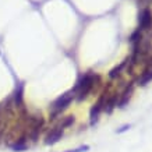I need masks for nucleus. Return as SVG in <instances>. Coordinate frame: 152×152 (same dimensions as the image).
<instances>
[{
  "mask_svg": "<svg viewBox=\"0 0 152 152\" xmlns=\"http://www.w3.org/2000/svg\"><path fill=\"white\" fill-rule=\"evenodd\" d=\"M141 41H142V32H141V29H135L130 37V43L134 46V45H138Z\"/></svg>",
  "mask_w": 152,
  "mask_h": 152,
  "instance_id": "10",
  "label": "nucleus"
},
{
  "mask_svg": "<svg viewBox=\"0 0 152 152\" xmlns=\"http://www.w3.org/2000/svg\"><path fill=\"white\" fill-rule=\"evenodd\" d=\"M127 63H129V59H126L124 61H121L117 67H115L113 70H110V73H109V77H110L112 80H115V78H117L120 75V73H121V70L124 69L126 66H127Z\"/></svg>",
  "mask_w": 152,
  "mask_h": 152,
  "instance_id": "9",
  "label": "nucleus"
},
{
  "mask_svg": "<svg viewBox=\"0 0 152 152\" xmlns=\"http://www.w3.org/2000/svg\"><path fill=\"white\" fill-rule=\"evenodd\" d=\"M74 121H75L74 116H67V117H64V119H63V121H60L59 127H61V129L64 130L66 127H70V126H73Z\"/></svg>",
  "mask_w": 152,
  "mask_h": 152,
  "instance_id": "11",
  "label": "nucleus"
},
{
  "mask_svg": "<svg viewBox=\"0 0 152 152\" xmlns=\"http://www.w3.org/2000/svg\"><path fill=\"white\" fill-rule=\"evenodd\" d=\"M106 98H107V91L105 89V91L102 92V95L99 96L98 102L92 106V109H91V113H89V117H91V124H95V121L98 120V117H99V115H101V112L103 110Z\"/></svg>",
  "mask_w": 152,
  "mask_h": 152,
  "instance_id": "3",
  "label": "nucleus"
},
{
  "mask_svg": "<svg viewBox=\"0 0 152 152\" xmlns=\"http://www.w3.org/2000/svg\"><path fill=\"white\" fill-rule=\"evenodd\" d=\"M117 98H119L117 96V94H113V95H110V96L106 98L105 106H103V110H105L106 113H112L113 109L117 106Z\"/></svg>",
  "mask_w": 152,
  "mask_h": 152,
  "instance_id": "8",
  "label": "nucleus"
},
{
  "mask_svg": "<svg viewBox=\"0 0 152 152\" xmlns=\"http://www.w3.org/2000/svg\"><path fill=\"white\" fill-rule=\"evenodd\" d=\"M149 81H152V57H149L145 61V67H144L142 73L140 74L138 80H137V84L142 87V85H147Z\"/></svg>",
  "mask_w": 152,
  "mask_h": 152,
  "instance_id": "4",
  "label": "nucleus"
},
{
  "mask_svg": "<svg viewBox=\"0 0 152 152\" xmlns=\"http://www.w3.org/2000/svg\"><path fill=\"white\" fill-rule=\"evenodd\" d=\"M96 81H101V77H99L98 74L91 73V71H88V73L84 74L83 77L80 78V81L77 83L75 88H74V92H75L77 101L78 102L84 101V99L91 94V91L94 89Z\"/></svg>",
  "mask_w": 152,
  "mask_h": 152,
  "instance_id": "1",
  "label": "nucleus"
},
{
  "mask_svg": "<svg viewBox=\"0 0 152 152\" xmlns=\"http://www.w3.org/2000/svg\"><path fill=\"white\" fill-rule=\"evenodd\" d=\"M74 98H75V92H74V89L69 91V92L63 94L61 96H59L53 102V105L50 106V112H52V116H57L59 113L64 110L66 107H69V105L71 103Z\"/></svg>",
  "mask_w": 152,
  "mask_h": 152,
  "instance_id": "2",
  "label": "nucleus"
},
{
  "mask_svg": "<svg viewBox=\"0 0 152 152\" xmlns=\"http://www.w3.org/2000/svg\"><path fill=\"white\" fill-rule=\"evenodd\" d=\"M63 137V129L61 127H55V129H52L49 133H48V135H46V138H45V142L49 145V144H55V142H57L60 138Z\"/></svg>",
  "mask_w": 152,
  "mask_h": 152,
  "instance_id": "6",
  "label": "nucleus"
},
{
  "mask_svg": "<svg viewBox=\"0 0 152 152\" xmlns=\"http://www.w3.org/2000/svg\"><path fill=\"white\" fill-rule=\"evenodd\" d=\"M138 24L140 28L138 29H149L152 25V13L149 9H144L140 14V18H138Z\"/></svg>",
  "mask_w": 152,
  "mask_h": 152,
  "instance_id": "5",
  "label": "nucleus"
},
{
  "mask_svg": "<svg viewBox=\"0 0 152 152\" xmlns=\"http://www.w3.org/2000/svg\"><path fill=\"white\" fill-rule=\"evenodd\" d=\"M133 92H134V85H133V83H130L129 85L124 88V91H123L121 96H120V101L117 102V106H119V107H124V105L130 101Z\"/></svg>",
  "mask_w": 152,
  "mask_h": 152,
  "instance_id": "7",
  "label": "nucleus"
},
{
  "mask_svg": "<svg viewBox=\"0 0 152 152\" xmlns=\"http://www.w3.org/2000/svg\"><path fill=\"white\" fill-rule=\"evenodd\" d=\"M89 149V147L88 145H84V147H80V148H77V149H71V151H69V152H83V151H88Z\"/></svg>",
  "mask_w": 152,
  "mask_h": 152,
  "instance_id": "12",
  "label": "nucleus"
}]
</instances>
